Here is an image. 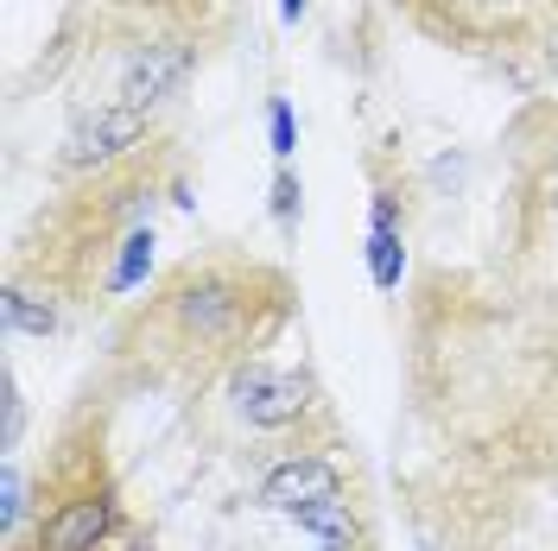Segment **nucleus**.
Returning a JSON list of instances; mask_svg holds the SVG:
<instances>
[{
	"instance_id": "nucleus-1",
	"label": "nucleus",
	"mask_w": 558,
	"mask_h": 551,
	"mask_svg": "<svg viewBox=\"0 0 558 551\" xmlns=\"http://www.w3.org/2000/svg\"><path fill=\"white\" fill-rule=\"evenodd\" d=\"M445 45H526L558 26V0H400Z\"/></svg>"
},
{
	"instance_id": "nucleus-2",
	"label": "nucleus",
	"mask_w": 558,
	"mask_h": 551,
	"mask_svg": "<svg viewBox=\"0 0 558 551\" xmlns=\"http://www.w3.org/2000/svg\"><path fill=\"white\" fill-rule=\"evenodd\" d=\"M247 285L229 267H197L172 285V317L191 343H229L247 317Z\"/></svg>"
},
{
	"instance_id": "nucleus-3",
	"label": "nucleus",
	"mask_w": 558,
	"mask_h": 551,
	"mask_svg": "<svg viewBox=\"0 0 558 551\" xmlns=\"http://www.w3.org/2000/svg\"><path fill=\"white\" fill-rule=\"evenodd\" d=\"M146 139V108H121V102H102L96 114H83L76 127L64 134V152L58 166L64 172H89V166H114L121 152H134Z\"/></svg>"
},
{
	"instance_id": "nucleus-4",
	"label": "nucleus",
	"mask_w": 558,
	"mask_h": 551,
	"mask_svg": "<svg viewBox=\"0 0 558 551\" xmlns=\"http://www.w3.org/2000/svg\"><path fill=\"white\" fill-rule=\"evenodd\" d=\"M114 532V488L83 482L38 519V551H96Z\"/></svg>"
},
{
	"instance_id": "nucleus-5",
	"label": "nucleus",
	"mask_w": 558,
	"mask_h": 551,
	"mask_svg": "<svg viewBox=\"0 0 558 551\" xmlns=\"http://www.w3.org/2000/svg\"><path fill=\"white\" fill-rule=\"evenodd\" d=\"M235 406H242L247 425L279 431V425H292V418L312 406V380L305 375H274V368L247 362L242 375H235Z\"/></svg>"
},
{
	"instance_id": "nucleus-6",
	"label": "nucleus",
	"mask_w": 558,
	"mask_h": 551,
	"mask_svg": "<svg viewBox=\"0 0 558 551\" xmlns=\"http://www.w3.org/2000/svg\"><path fill=\"white\" fill-rule=\"evenodd\" d=\"M191 45H134L128 64H121V83H114V102L121 108H153L166 102L178 83L191 76Z\"/></svg>"
},
{
	"instance_id": "nucleus-7",
	"label": "nucleus",
	"mask_w": 558,
	"mask_h": 551,
	"mask_svg": "<svg viewBox=\"0 0 558 551\" xmlns=\"http://www.w3.org/2000/svg\"><path fill=\"white\" fill-rule=\"evenodd\" d=\"M260 501L299 519L305 507L343 501V476H337V463H330V456H286V463H274V469H267V482H260Z\"/></svg>"
},
{
	"instance_id": "nucleus-8",
	"label": "nucleus",
	"mask_w": 558,
	"mask_h": 551,
	"mask_svg": "<svg viewBox=\"0 0 558 551\" xmlns=\"http://www.w3.org/2000/svg\"><path fill=\"white\" fill-rule=\"evenodd\" d=\"M400 267H407V254H400V216H393V197H375V229H368V279L393 292L400 285Z\"/></svg>"
},
{
	"instance_id": "nucleus-9",
	"label": "nucleus",
	"mask_w": 558,
	"mask_h": 551,
	"mask_svg": "<svg viewBox=\"0 0 558 551\" xmlns=\"http://www.w3.org/2000/svg\"><path fill=\"white\" fill-rule=\"evenodd\" d=\"M0 317H7V330H26V336H51V330H58V305L38 298V292H26V285H7Z\"/></svg>"
},
{
	"instance_id": "nucleus-10",
	"label": "nucleus",
	"mask_w": 558,
	"mask_h": 551,
	"mask_svg": "<svg viewBox=\"0 0 558 551\" xmlns=\"http://www.w3.org/2000/svg\"><path fill=\"white\" fill-rule=\"evenodd\" d=\"M299 526L317 539V551H349L355 546V519H349V501H324V507H305Z\"/></svg>"
},
{
	"instance_id": "nucleus-11",
	"label": "nucleus",
	"mask_w": 558,
	"mask_h": 551,
	"mask_svg": "<svg viewBox=\"0 0 558 551\" xmlns=\"http://www.w3.org/2000/svg\"><path fill=\"white\" fill-rule=\"evenodd\" d=\"M146 267H153V235H128V242H121V267L108 273V285H114V292H128V285L146 279Z\"/></svg>"
},
{
	"instance_id": "nucleus-12",
	"label": "nucleus",
	"mask_w": 558,
	"mask_h": 551,
	"mask_svg": "<svg viewBox=\"0 0 558 551\" xmlns=\"http://www.w3.org/2000/svg\"><path fill=\"white\" fill-rule=\"evenodd\" d=\"M20 514H26V476L7 463V469H0V526L13 532V526H20Z\"/></svg>"
},
{
	"instance_id": "nucleus-13",
	"label": "nucleus",
	"mask_w": 558,
	"mask_h": 551,
	"mask_svg": "<svg viewBox=\"0 0 558 551\" xmlns=\"http://www.w3.org/2000/svg\"><path fill=\"white\" fill-rule=\"evenodd\" d=\"M267 139H274V159H279V166L299 152V127H292V108H286V102L267 108Z\"/></svg>"
},
{
	"instance_id": "nucleus-14",
	"label": "nucleus",
	"mask_w": 558,
	"mask_h": 551,
	"mask_svg": "<svg viewBox=\"0 0 558 551\" xmlns=\"http://www.w3.org/2000/svg\"><path fill=\"white\" fill-rule=\"evenodd\" d=\"M274 216L286 222V229L299 222V177L286 172V166H279V177H274Z\"/></svg>"
},
{
	"instance_id": "nucleus-15",
	"label": "nucleus",
	"mask_w": 558,
	"mask_h": 551,
	"mask_svg": "<svg viewBox=\"0 0 558 551\" xmlns=\"http://www.w3.org/2000/svg\"><path fill=\"white\" fill-rule=\"evenodd\" d=\"M13 438H20V387L7 380V425H0V444L13 450Z\"/></svg>"
},
{
	"instance_id": "nucleus-16",
	"label": "nucleus",
	"mask_w": 558,
	"mask_h": 551,
	"mask_svg": "<svg viewBox=\"0 0 558 551\" xmlns=\"http://www.w3.org/2000/svg\"><path fill=\"white\" fill-rule=\"evenodd\" d=\"M539 58H546V70H553V83H558V26L539 38Z\"/></svg>"
},
{
	"instance_id": "nucleus-17",
	"label": "nucleus",
	"mask_w": 558,
	"mask_h": 551,
	"mask_svg": "<svg viewBox=\"0 0 558 551\" xmlns=\"http://www.w3.org/2000/svg\"><path fill=\"white\" fill-rule=\"evenodd\" d=\"M305 7H312V0H279V13H286V20H299Z\"/></svg>"
}]
</instances>
